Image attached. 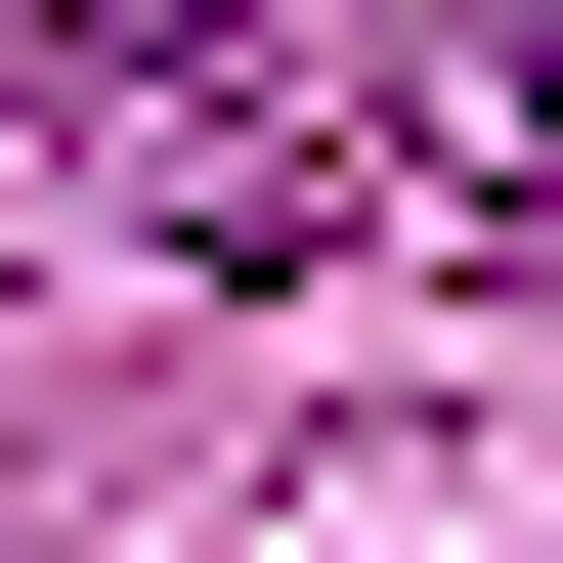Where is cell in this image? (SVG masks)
Wrapping results in <instances>:
<instances>
[{
	"label": "cell",
	"mask_w": 563,
	"mask_h": 563,
	"mask_svg": "<svg viewBox=\"0 0 563 563\" xmlns=\"http://www.w3.org/2000/svg\"><path fill=\"white\" fill-rule=\"evenodd\" d=\"M303 0H0V131H261Z\"/></svg>",
	"instance_id": "obj_1"
},
{
	"label": "cell",
	"mask_w": 563,
	"mask_h": 563,
	"mask_svg": "<svg viewBox=\"0 0 563 563\" xmlns=\"http://www.w3.org/2000/svg\"><path fill=\"white\" fill-rule=\"evenodd\" d=\"M433 217H563V0H520L477 87H433Z\"/></svg>",
	"instance_id": "obj_2"
}]
</instances>
